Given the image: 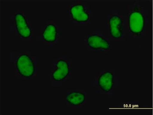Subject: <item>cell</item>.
Returning <instances> with one entry per match:
<instances>
[{"instance_id": "cell-5", "label": "cell", "mask_w": 153, "mask_h": 115, "mask_svg": "<svg viewBox=\"0 0 153 115\" xmlns=\"http://www.w3.org/2000/svg\"><path fill=\"white\" fill-rule=\"evenodd\" d=\"M15 24L18 33L22 37L29 38L31 31L25 16L21 13H18L15 16Z\"/></svg>"}, {"instance_id": "cell-2", "label": "cell", "mask_w": 153, "mask_h": 115, "mask_svg": "<svg viewBox=\"0 0 153 115\" xmlns=\"http://www.w3.org/2000/svg\"><path fill=\"white\" fill-rule=\"evenodd\" d=\"M17 69L22 76L26 77L32 76L35 72V66L31 57L26 54L19 56L16 63Z\"/></svg>"}, {"instance_id": "cell-3", "label": "cell", "mask_w": 153, "mask_h": 115, "mask_svg": "<svg viewBox=\"0 0 153 115\" xmlns=\"http://www.w3.org/2000/svg\"><path fill=\"white\" fill-rule=\"evenodd\" d=\"M110 33L111 36L115 39H119L123 35V21L118 15L111 16L109 20Z\"/></svg>"}, {"instance_id": "cell-4", "label": "cell", "mask_w": 153, "mask_h": 115, "mask_svg": "<svg viewBox=\"0 0 153 115\" xmlns=\"http://www.w3.org/2000/svg\"><path fill=\"white\" fill-rule=\"evenodd\" d=\"M70 13L73 19L79 23L87 22L90 18L89 13L82 4H78L72 6Z\"/></svg>"}, {"instance_id": "cell-10", "label": "cell", "mask_w": 153, "mask_h": 115, "mask_svg": "<svg viewBox=\"0 0 153 115\" xmlns=\"http://www.w3.org/2000/svg\"><path fill=\"white\" fill-rule=\"evenodd\" d=\"M85 98V96L82 93L72 92L67 95L66 101L70 105H78L84 102Z\"/></svg>"}, {"instance_id": "cell-9", "label": "cell", "mask_w": 153, "mask_h": 115, "mask_svg": "<svg viewBox=\"0 0 153 115\" xmlns=\"http://www.w3.org/2000/svg\"><path fill=\"white\" fill-rule=\"evenodd\" d=\"M57 34L56 27L53 24H49L44 29L42 35L45 41L53 43L56 41Z\"/></svg>"}, {"instance_id": "cell-1", "label": "cell", "mask_w": 153, "mask_h": 115, "mask_svg": "<svg viewBox=\"0 0 153 115\" xmlns=\"http://www.w3.org/2000/svg\"><path fill=\"white\" fill-rule=\"evenodd\" d=\"M129 28L134 34H141L144 29L145 20L143 13L137 9L131 11L128 18Z\"/></svg>"}, {"instance_id": "cell-6", "label": "cell", "mask_w": 153, "mask_h": 115, "mask_svg": "<svg viewBox=\"0 0 153 115\" xmlns=\"http://www.w3.org/2000/svg\"><path fill=\"white\" fill-rule=\"evenodd\" d=\"M56 68L52 74V77L56 81L63 80L68 76L70 72L69 64L64 60H58L56 64Z\"/></svg>"}, {"instance_id": "cell-7", "label": "cell", "mask_w": 153, "mask_h": 115, "mask_svg": "<svg viewBox=\"0 0 153 115\" xmlns=\"http://www.w3.org/2000/svg\"><path fill=\"white\" fill-rule=\"evenodd\" d=\"M87 41L88 46L94 49L107 50L110 47V44L106 40L97 34L89 36Z\"/></svg>"}, {"instance_id": "cell-8", "label": "cell", "mask_w": 153, "mask_h": 115, "mask_svg": "<svg viewBox=\"0 0 153 115\" xmlns=\"http://www.w3.org/2000/svg\"><path fill=\"white\" fill-rule=\"evenodd\" d=\"M98 83L103 91L106 92L110 91L114 85L113 74L109 72L103 73L99 77Z\"/></svg>"}]
</instances>
